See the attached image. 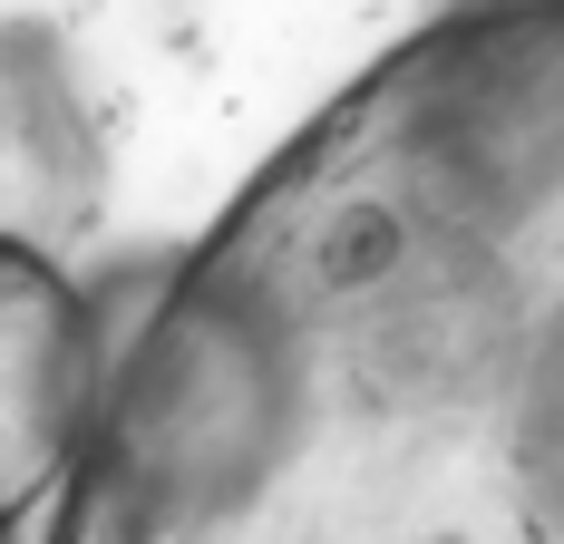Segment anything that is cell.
Wrapping results in <instances>:
<instances>
[{
    "mask_svg": "<svg viewBox=\"0 0 564 544\" xmlns=\"http://www.w3.org/2000/svg\"><path fill=\"white\" fill-rule=\"evenodd\" d=\"M50 544H564V0H457L108 350Z\"/></svg>",
    "mask_w": 564,
    "mask_h": 544,
    "instance_id": "6da1fadb",
    "label": "cell"
},
{
    "mask_svg": "<svg viewBox=\"0 0 564 544\" xmlns=\"http://www.w3.org/2000/svg\"><path fill=\"white\" fill-rule=\"evenodd\" d=\"M98 312L58 272V253L0 243V544L20 535L40 505H58L78 437L98 418Z\"/></svg>",
    "mask_w": 564,
    "mask_h": 544,
    "instance_id": "7a4b0ae2",
    "label": "cell"
},
{
    "mask_svg": "<svg viewBox=\"0 0 564 544\" xmlns=\"http://www.w3.org/2000/svg\"><path fill=\"white\" fill-rule=\"evenodd\" d=\"M98 215V137L40 20H0V243L58 253Z\"/></svg>",
    "mask_w": 564,
    "mask_h": 544,
    "instance_id": "3957f363",
    "label": "cell"
}]
</instances>
